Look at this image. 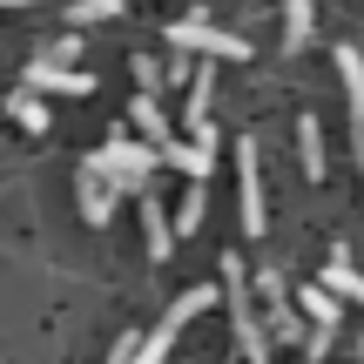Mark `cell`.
Returning a JSON list of instances; mask_svg holds the SVG:
<instances>
[{
  "label": "cell",
  "mask_w": 364,
  "mask_h": 364,
  "mask_svg": "<svg viewBox=\"0 0 364 364\" xmlns=\"http://www.w3.org/2000/svg\"><path fill=\"white\" fill-rule=\"evenodd\" d=\"M156 162H162L156 142H135L129 129H115V135H108V149H95V156H88V169L102 176L115 196H142L149 176H156Z\"/></svg>",
  "instance_id": "cell-1"
},
{
  "label": "cell",
  "mask_w": 364,
  "mask_h": 364,
  "mask_svg": "<svg viewBox=\"0 0 364 364\" xmlns=\"http://www.w3.org/2000/svg\"><path fill=\"white\" fill-rule=\"evenodd\" d=\"M223 304H230V324H236V351H243L250 364L270 358V331H263L257 304H250V277H243V257H223Z\"/></svg>",
  "instance_id": "cell-2"
},
{
  "label": "cell",
  "mask_w": 364,
  "mask_h": 364,
  "mask_svg": "<svg viewBox=\"0 0 364 364\" xmlns=\"http://www.w3.org/2000/svg\"><path fill=\"white\" fill-rule=\"evenodd\" d=\"M169 48L176 54H209V61H250V41L223 34L209 21H169Z\"/></svg>",
  "instance_id": "cell-3"
},
{
  "label": "cell",
  "mask_w": 364,
  "mask_h": 364,
  "mask_svg": "<svg viewBox=\"0 0 364 364\" xmlns=\"http://www.w3.org/2000/svg\"><path fill=\"white\" fill-rule=\"evenodd\" d=\"M257 290H263V311H270V344H304V311H290V290H284V270H263L257 277Z\"/></svg>",
  "instance_id": "cell-4"
},
{
  "label": "cell",
  "mask_w": 364,
  "mask_h": 364,
  "mask_svg": "<svg viewBox=\"0 0 364 364\" xmlns=\"http://www.w3.org/2000/svg\"><path fill=\"white\" fill-rule=\"evenodd\" d=\"M236 176H243V236H263V169H257V142H236Z\"/></svg>",
  "instance_id": "cell-5"
},
{
  "label": "cell",
  "mask_w": 364,
  "mask_h": 364,
  "mask_svg": "<svg viewBox=\"0 0 364 364\" xmlns=\"http://www.w3.org/2000/svg\"><path fill=\"white\" fill-rule=\"evenodd\" d=\"M162 162H176L189 182H203L209 162H216V135H189V142H176V135H169V142H162Z\"/></svg>",
  "instance_id": "cell-6"
},
{
  "label": "cell",
  "mask_w": 364,
  "mask_h": 364,
  "mask_svg": "<svg viewBox=\"0 0 364 364\" xmlns=\"http://www.w3.org/2000/svg\"><path fill=\"white\" fill-rule=\"evenodd\" d=\"M27 88H48V95H95V81L81 75V68H54V61H41V54H34Z\"/></svg>",
  "instance_id": "cell-7"
},
{
  "label": "cell",
  "mask_w": 364,
  "mask_h": 364,
  "mask_svg": "<svg viewBox=\"0 0 364 364\" xmlns=\"http://www.w3.org/2000/svg\"><path fill=\"white\" fill-rule=\"evenodd\" d=\"M324 290L331 297H344V304H364V270L351 263V250H331V263H324Z\"/></svg>",
  "instance_id": "cell-8"
},
{
  "label": "cell",
  "mask_w": 364,
  "mask_h": 364,
  "mask_svg": "<svg viewBox=\"0 0 364 364\" xmlns=\"http://www.w3.org/2000/svg\"><path fill=\"white\" fill-rule=\"evenodd\" d=\"M142 236H149V257H156V263H169L176 230H169V209H162V196H149V189H142Z\"/></svg>",
  "instance_id": "cell-9"
},
{
  "label": "cell",
  "mask_w": 364,
  "mask_h": 364,
  "mask_svg": "<svg viewBox=\"0 0 364 364\" xmlns=\"http://www.w3.org/2000/svg\"><path fill=\"white\" fill-rule=\"evenodd\" d=\"M75 196H81V216H88V223H95V230H102V223H108V216H115V189H108V182H102V176H95V169H88V162H81V182H75Z\"/></svg>",
  "instance_id": "cell-10"
},
{
  "label": "cell",
  "mask_w": 364,
  "mask_h": 364,
  "mask_svg": "<svg viewBox=\"0 0 364 364\" xmlns=\"http://www.w3.org/2000/svg\"><path fill=\"white\" fill-rule=\"evenodd\" d=\"M297 311H304V324H324V331H338V324H344V297H331L324 284L297 290Z\"/></svg>",
  "instance_id": "cell-11"
},
{
  "label": "cell",
  "mask_w": 364,
  "mask_h": 364,
  "mask_svg": "<svg viewBox=\"0 0 364 364\" xmlns=\"http://www.w3.org/2000/svg\"><path fill=\"white\" fill-rule=\"evenodd\" d=\"M129 122H135V135H142V142H169V115H162V102L156 95H135V108H129Z\"/></svg>",
  "instance_id": "cell-12"
},
{
  "label": "cell",
  "mask_w": 364,
  "mask_h": 364,
  "mask_svg": "<svg viewBox=\"0 0 364 364\" xmlns=\"http://www.w3.org/2000/svg\"><path fill=\"white\" fill-rule=\"evenodd\" d=\"M338 75H344V102H351V122L364 129V54H358V48H338Z\"/></svg>",
  "instance_id": "cell-13"
},
{
  "label": "cell",
  "mask_w": 364,
  "mask_h": 364,
  "mask_svg": "<svg viewBox=\"0 0 364 364\" xmlns=\"http://www.w3.org/2000/svg\"><path fill=\"white\" fill-rule=\"evenodd\" d=\"M297 162H304L311 182H324V129H317V115L297 122Z\"/></svg>",
  "instance_id": "cell-14"
},
{
  "label": "cell",
  "mask_w": 364,
  "mask_h": 364,
  "mask_svg": "<svg viewBox=\"0 0 364 364\" xmlns=\"http://www.w3.org/2000/svg\"><path fill=\"white\" fill-rule=\"evenodd\" d=\"M7 115L21 122L27 135H48V102H41V88H21V95H7Z\"/></svg>",
  "instance_id": "cell-15"
},
{
  "label": "cell",
  "mask_w": 364,
  "mask_h": 364,
  "mask_svg": "<svg viewBox=\"0 0 364 364\" xmlns=\"http://www.w3.org/2000/svg\"><path fill=\"white\" fill-rule=\"evenodd\" d=\"M203 203H209L203 182H189V189H182V203L169 209V230H176V236H196V230H203Z\"/></svg>",
  "instance_id": "cell-16"
},
{
  "label": "cell",
  "mask_w": 364,
  "mask_h": 364,
  "mask_svg": "<svg viewBox=\"0 0 364 364\" xmlns=\"http://www.w3.org/2000/svg\"><path fill=\"white\" fill-rule=\"evenodd\" d=\"M311 21H317V7L311 0H290L284 7V48L297 54V48H311Z\"/></svg>",
  "instance_id": "cell-17"
},
{
  "label": "cell",
  "mask_w": 364,
  "mask_h": 364,
  "mask_svg": "<svg viewBox=\"0 0 364 364\" xmlns=\"http://www.w3.org/2000/svg\"><path fill=\"white\" fill-rule=\"evenodd\" d=\"M115 14H122V0H75L68 21H75V27H95V21H115Z\"/></svg>",
  "instance_id": "cell-18"
},
{
  "label": "cell",
  "mask_w": 364,
  "mask_h": 364,
  "mask_svg": "<svg viewBox=\"0 0 364 364\" xmlns=\"http://www.w3.org/2000/svg\"><path fill=\"white\" fill-rule=\"evenodd\" d=\"M75 54H81V34H61V41H48V48H41V61H54V68H75Z\"/></svg>",
  "instance_id": "cell-19"
},
{
  "label": "cell",
  "mask_w": 364,
  "mask_h": 364,
  "mask_svg": "<svg viewBox=\"0 0 364 364\" xmlns=\"http://www.w3.org/2000/svg\"><path fill=\"white\" fill-rule=\"evenodd\" d=\"M135 81H142V95H156L162 88V68L149 61V54H135Z\"/></svg>",
  "instance_id": "cell-20"
},
{
  "label": "cell",
  "mask_w": 364,
  "mask_h": 364,
  "mask_svg": "<svg viewBox=\"0 0 364 364\" xmlns=\"http://www.w3.org/2000/svg\"><path fill=\"white\" fill-rule=\"evenodd\" d=\"M135 351H142V338L129 331V338H115V351H108V364H135Z\"/></svg>",
  "instance_id": "cell-21"
},
{
  "label": "cell",
  "mask_w": 364,
  "mask_h": 364,
  "mask_svg": "<svg viewBox=\"0 0 364 364\" xmlns=\"http://www.w3.org/2000/svg\"><path fill=\"white\" fill-rule=\"evenodd\" d=\"M304 351L324 358V351H331V331H324V324H311V331H304Z\"/></svg>",
  "instance_id": "cell-22"
},
{
  "label": "cell",
  "mask_w": 364,
  "mask_h": 364,
  "mask_svg": "<svg viewBox=\"0 0 364 364\" xmlns=\"http://www.w3.org/2000/svg\"><path fill=\"white\" fill-rule=\"evenodd\" d=\"M0 7H34V0H0Z\"/></svg>",
  "instance_id": "cell-23"
},
{
  "label": "cell",
  "mask_w": 364,
  "mask_h": 364,
  "mask_svg": "<svg viewBox=\"0 0 364 364\" xmlns=\"http://www.w3.org/2000/svg\"><path fill=\"white\" fill-rule=\"evenodd\" d=\"M358 169H364V142H358Z\"/></svg>",
  "instance_id": "cell-24"
},
{
  "label": "cell",
  "mask_w": 364,
  "mask_h": 364,
  "mask_svg": "<svg viewBox=\"0 0 364 364\" xmlns=\"http://www.w3.org/2000/svg\"><path fill=\"white\" fill-rule=\"evenodd\" d=\"M358 364H364V338H358Z\"/></svg>",
  "instance_id": "cell-25"
},
{
  "label": "cell",
  "mask_w": 364,
  "mask_h": 364,
  "mask_svg": "<svg viewBox=\"0 0 364 364\" xmlns=\"http://www.w3.org/2000/svg\"><path fill=\"white\" fill-rule=\"evenodd\" d=\"M358 142H364V129H358Z\"/></svg>",
  "instance_id": "cell-26"
}]
</instances>
